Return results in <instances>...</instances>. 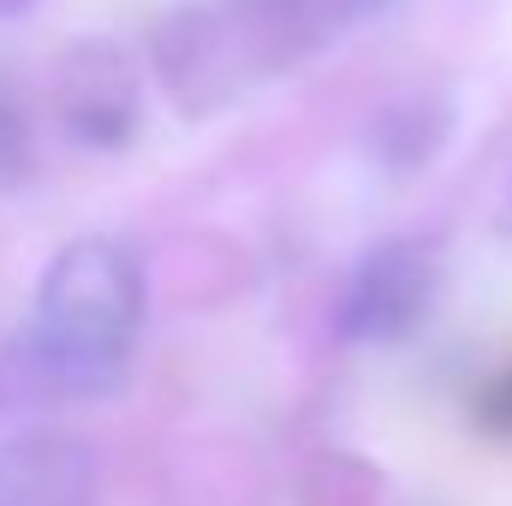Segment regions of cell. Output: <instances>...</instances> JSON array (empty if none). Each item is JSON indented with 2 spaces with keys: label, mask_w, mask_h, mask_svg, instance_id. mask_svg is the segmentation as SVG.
<instances>
[{
  "label": "cell",
  "mask_w": 512,
  "mask_h": 506,
  "mask_svg": "<svg viewBox=\"0 0 512 506\" xmlns=\"http://www.w3.org/2000/svg\"><path fill=\"white\" fill-rule=\"evenodd\" d=\"M489 423H495L501 435H512V370H501L495 387H489Z\"/></svg>",
  "instance_id": "52a82bcc"
},
{
  "label": "cell",
  "mask_w": 512,
  "mask_h": 506,
  "mask_svg": "<svg viewBox=\"0 0 512 506\" xmlns=\"http://www.w3.org/2000/svg\"><path fill=\"white\" fill-rule=\"evenodd\" d=\"M441 298V262L417 239H382L352 262L334 298V334L346 346H393L411 340Z\"/></svg>",
  "instance_id": "3957f363"
},
{
  "label": "cell",
  "mask_w": 512,
  "mask_h": 506,
  "mask_svg": "<svg viewBox=\"0 0 512 506\" xmlns=\"http://www.w3.org/2000/svg\"><path fill=\"white\" fill-rule=\"evenodd\" d=\"M501 227H507V233H512V191H507V215H501Z\"/></svg>",
  "instance_id": "30bf717a"
},
{
  "label": "cell",
  "mask_w": 512,
  "mask_h": 506,
  "mask_svg": "<svg viewBox=\"0 0 512 506\" xmlns=\"http://www.w3.org/2000/svg\"><path fill=\"white\" fill-rule=\"evenodd\" d=\"M149 316V268L126 239L84 233L48 256L36 280V352L60 381H108L126 370Z\"/></svg>",
  "instance_id": "6da1fadb"
},
{
  "label": "cell",
  "mask_w": 512,
  "mask_h": 506,
  "mask_svg": "<svg viewBox=\"0 0 512 506\" xmlns=\"http://www.w3.org/2000/svg\"><path fill=\"white\" fill-rule=\"evenodd\" d=\"M310 0H239V6H197L155 30V60L185 108L233 102L245 84L310 54Z\"/></svg>",
  "instance_id": "7a4b0ae2"
},
{
  "label": "cell",
  "mask_w": 512,
  "mask_h": 506,
  "mask_svg": "<svg viewBox=\"0 0 512 506\" xmlns=\"http://www.w3.org/2000/svg\"><path fill=\"white\" fill-rule=\"evenodd\" d=\"M30 173H36V126H30L24 90L0 72V191L30 185Z\"/></svg>",
  "instance_id": "8992f818"
},
{
  "label": "cell",
  "mask_w": 512,
  "mask_h": 506,
  "mask_svg": "<svg viewBox=\"0 0 512 506\" xmlns=\"http://www.w3.org/2000/svg\"><path fill=\"white\" fill-rule=\"evenodd\" d=\"M0 506H102V459L66 429L0 441Z\"/></svg>",
  "instance_id": "5b68a950"
},
{
  "label": "cell",
  "mask_w": 512,
  "mask_h": 506,
  "mask_svg": "<svg viewBox=\"0 0 512 506\" xmlns=\"http://www.w3.org/2000/svg\"><path fill=\"white\" fill-rule=\"evenodd\" d=\"M36 0H0V18H18V12H30Z\"/></svg>",
  "instance_id": "ba28073f"
},
{
  "label": "cell",
  "mask_w": 512,
  "mask_h": 506,
  "mask_svg": "<svg viewBox=\"0 0 512 506\" xmlns=\"http://www.w3.org/2000/svg\"><path fill=\"white\" fill-rule=\"evenodd\" d=\"M310 6H364V0H310Z\"/></svg>",
  "instance_id": "9c48e42d"
},
{
  "label": "cell",
  "mask_w": 512,
  "mask_h": 506,
  "mask_svg": "<svg viewBox=\"0 0 512 506\" xmlns=\"http://www.w3.org/2000/svg\"><path fill=\"white\" fill-rule=\"evenodd\" d=\"M54 126L72 149H90V155H114L126 149L137 114H143V84H137V66L126 60L120 42H78L60 54L54 66Z\"/></svg>",
  "instance_id": "277c9868"
}]
</instances>
